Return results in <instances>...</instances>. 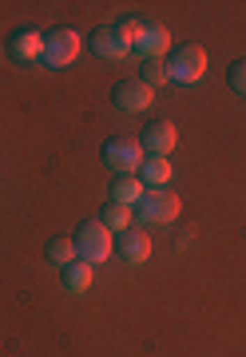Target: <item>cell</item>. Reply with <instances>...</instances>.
<instances>
[{"mask_svg": "<svg viewBox=\"0 0 246 357\" xmlns=\"http://www.w3.org/2000/svg\"><path fill=\"white\" fill-rule=\"evenodd\" d=\"M171 175H175V167H171L163 155H151V159H143V167H139V183H147V191L167 187Z\"/></svg>", "mask_w": 246, "mask_h": 357, "instance_id": "obj_12", "label": "cell"}, {"mask_svg": "<svg viewBox=\"0 0 246 357\" xmlns=\"http://www.w3.org/2000/svg\"><path fill=\"white\" fill-rule=\"evenodd\" d=\"M167 76L175 79V84H199V79L207 76V52L199 48V44H187V48L171 52Z\"/></svg>", "mask_w": 246, "mask_h": 357, "instance_id": "obj_4", "label": "cell"}, {"mask_svg": "<svg viewBox=\"0 0 246 357\" xmlns=\"http://www.w3.org/2000/svg\"><path fill=\"white\" fill-rule=\"evenodd\" d=\"M48 262H52V266H72V262H76V238H52V243H48Z\"/></svg>", "mask_w": 246, "mask_h": 357, "instance_id": "obj_15", "label": "cell"}, {"mask_svg": "<svg viewBox=\"0 0 246 357\" xmlns=\"http://www.w3.org/2000/svg\"><path fill=\"white\" fill-rule=\"evenodd\" d=\"M183 211L179 203V195H171V191H143V199L135 203V218H139L143 227H163V222H175Z\"/></svg>", "mask_w": 246, "mask_h": 357, "instance_id": "obj_1", "label": "cell"}, {"mask_svg": "<svg viewBox=\"0 0 246 357\" xmlns=\"http://www.w3.org/2000/svg\"><path fill=\"white\" fill-rule=\"evenodd\" d=\"M91 52H95V56H104V60H123L131 48L116 36V24H104V28H95V32H91Z\"/></svg>", "mask_w": 246, "mask_h": 357, "instance_id": "obj_9", "label": "cell"}, {"mask_svg": "<svg viewBox=\"0 0 246 357\" xmlns=\"http://www.w3.org/2000/svg\"><path fill=\"white\" fill-rule=\"evenodd\" d=\"M231 88L238 96H246V60H234L231 64Z\"/></svg>", "mask_w": 246, "mask_h": 357, "instance_id": "obj_19", "label": "cell"}, {"mask_svg": "<svg viewBox=\"0 0 246 357\" xmlns=\"http://www.w3.org/2000/svg\"><path fill=\"white\" fill-rule=\"evenodd\" d=\"M175 143H179V131H175L171 119H155L151 128L143 131V151H151V155H163L167 159L175 151Z\"/></svg>", "mask_w": 246, "mask_h": 357, "instance_id": "obj_6", "label": "cell"}, {"mask_svg": "<svg viewBox=\"0 0 246 357\" xmlns=\"http://www.w3.org/2000/svg\"><path fill=\"white\" fill-rule=\"evenodd\" d=\"M119 255H123V262H147L151 258V234L147 230H123Z\"/></svg>", "mask_w": 246, "mask_h": 357, "instance_id": "obj_11", "label": "cell"}, {"mask_svg": "<svg viewBox=\"0 0 246 357\" xmlns=\"http://www.w3.org/2000/svg\"><path fill=\"white\" fill-rule=\"evenodd\" d=\"M104 163L116 171V175H135L143 167V143L135 139H112L104 147Z\"/></svg>", "mask_w": 246, "mask_h": 357, "instance_id": "obj_5", "label": "cell"}, {"mask_svg": "<svg viewBox=\"0 0 246 357\" xmlns=\"http://www.w3.org/2000/svg\"><path fill=\"white\" fill-rule=\"evenodd\" d=\"M143 84H147V88L155 91V88H163V84H167V64H163V60H143Z\"/></svg>", "mask_w": 246, "mask_h": 357, "instance_id": "obj_18", "label": "cell"}, {"mask_svg": "<svg viewBox=\"0 0 246 357\" xmlns=\"http://www.w3.org/2000/svg\"><path fill=\"white\" fill-rule=\"evenodd\" d=\"M91 278H95V266H88V262H72V266H64V286L72 294H84V290H91Z\"/></svg>", "mask_w": 246, "mask_h": 357, "instance_id": "obj_14", "label": "cell"}, {"mask_svg": "<svg viewBox=\"0 0 246 357\" xmlns=\"http://www.w3.org/2000/svg\"><path fill=\"white\" fill-rule=\"evenodd\" d=\"M79 52H84V36H79L76 28H52V32L44 36V64L48 68L76 64Z\"/></svg>", "mask_w": 246, "mask_h": 357, "instance_id": "obj_3", "label": "cell"}, {"mask_svg": "<svg viewBox=\"0 0 246 357\" xmlns=\"http://www.w3.org/2000/svg\"><path fill=\"white\" fill-rule=\"evenodd\" d=\"M143 28H147V20H139V16H123L116 24V36L128 44V48H135L139 44V36H143Z\"/></svg>", "mask_w": 246, "mask_h": 357, "instance_id": "obj_17", "label": "cell"}, {"mask_svg": "<svg viewBox=\"0 0 246 357\" xmlns=\"http://www.w3.org/2000/svg\"><path fill=\"white\" fill-rule=\"evenodd\" d=\"M112 250H116V243H112V230H107L104 222H84V227L76 230V258L79 262H88V266L107 262Z\"/></svg>", "mask_w": 246, "mask_h": 357, "instance_id": "obj_2", "label": "cell"}, {"mask_svg": "<svg viewBox=\"0 0 246 357\" xmlns=\"http://www.w3.org/2000/svg\"><path fill=\"white\" fill-rule=\"evenodd\" d=\"M167 48H171V32L163 24H147L143 28V36H139V44H135L131 52H139L143 60H159Z\"/></svg>", "mask_w": 246, "mask_h": 357, "instance_id": "obj_10", "label": "cell"}, {"mask_svg": "<svg viewBox=\"0 0 246 357\" xmlns=\"http://www.w3.org/2000/svg\"><path fill=\"white\" fill-rule=\"evenodd\" d=\"M112 100H116V107H123V112H143L147 103L155 100V91L147 88L143 79H123V84H116Z\"/></svg>", "mask_w": 246, "mask_h": 357, "instance_id": "obj_7", "label": "cell"}, {"mask_svg": "<svg viewBox=\"0 0 246 357\" xmlns=\"http://www.w3.org/2000/svg\"><path fill=\"white\" fill-rule=\"evenodd\" d=\"M8 56H13L16 64H32V60H44V36L24 28V32H16L8 40Z\"/></svg>", "mask_w": 246, "mask_h": 357, "instance_id": "obj_8", "label": "cell"}, {"mask_svg": "<svg viewBox=\"0 0 246 357\" xmlns=\"http://www.w3.org/2000/svg\"><path fill=\"white\" fill-rule=\"evenodd\" d=\"M143 187L135 175H116V183H112V203H123V206H131V203H139L143 199Z\"/></svg>", "mask_w": 246, "mask_h": 357, "instance_id": "obj_13", "label": "cell"}, {"mask_svg": "<svg viewBox=\"0 0 246 357\" xmlns=\"http://www.w3.org/2000/svg\"><path fill=\"white\" fill-rule=\"evenodd\" d=\"M100 222H104L107 230H131V206L107 203V206H104V215H100Z\"/></svg>", "mask_w": 246, "mask_h": 357, "instance_id": "obj_16", "label": "cell"}]
</instances>
